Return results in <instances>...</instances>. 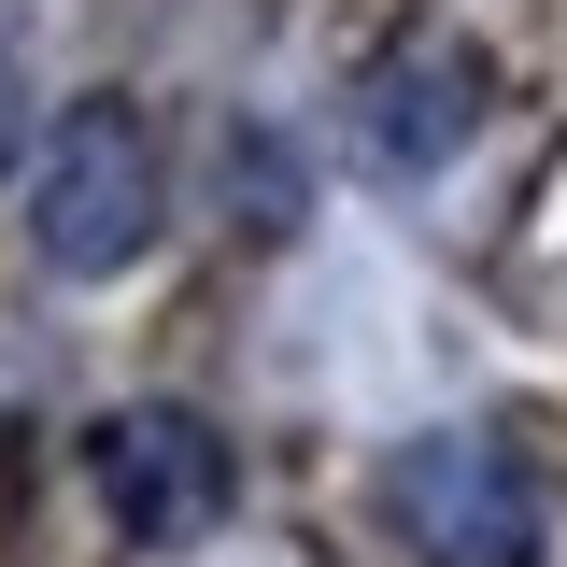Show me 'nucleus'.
<instances>
[{
    "mask_svg": "<svg viewBox=\"0 0 567 567\" xmlns=\"http://www.w3.org/2000/svg\"><path fill=\"white\" fill-rule=\"evenodd\" d=\"M156 241V128L128 100H71L29 156V256L58 284H114Z\"/></svg>",
    "mask_w": 567,
    "mask_h": 567,
    "instance_id": "nucleus-1",
    "label": "nucleus"
},
{
    "mask_svg": "<svg viewBox=\"0 0 567 567\" xmlns=\"http://www.w3.org/2000/svg\"><path fill=\"white\" fill-rule=\"evenodd\" d=\"M383 525H398L425 567H539V539H554L539 483H525L496 440H468V425H425V440L383 454Z\"/></svg>",
    "mask_w": 567,
    "mask_h": 567,
    "instance_id": "nucleus-2",
    "label": "nucleus"
},
{
    "mask_svg": "<svg viewBox=\"0 0 567 567\" xmlns=\"http://www.w3.org/2000/svg\"><path fill=\"white\" fill-rule=\"evenodd\" d=\"M85 468H100V511L128 525V539H213L227 525V440L199 412H114L85 440Z\"/></svg>",
    "mask_w": 567,
    "mask_h": 567,
    "instance_id": "nucleus-3",
    "label": "nucleus"
},
{
    "mask_svg": "<svg viewBox=\"0 0 567 567\" xmlns=\"http://www.w3.org/2000/svg\"><path fill=\"white\" fill-rule=\"evenodd\" d=\"M483 114H496L483 43H398V58L369 71V100H354V142H369V171L425 185V171H454L483 142Z\"/></svg>",
    "mask_w": 567,
    "mask_h": 567,
    "instance_id": "nucleus-4",
    "label": "nucleus"
},
{
    "mask_svg": "<svg viewBox=\"0 0 567 567\" xmlns=\"http://www.w3.org/2000/svg\"><path fill=\"white\" fill-rule=\"evenodd\" d=\"M227 185H241V227H256V241H284V227L312 213V171H298V142H270V128L227 142Z\"/></svg>",
    "mask_w": 567,
    "mask_h": 567,
    "instance_id": "nucleus-5",
    "label": "nucleus"
},
{
    "mask_svg": "<svg viewBox=\"0 0 567 567\" xmlns=\"http://www.w3.org/2000/svg\"><path fill=\"white\" fill-rule=\"evenodd\" d=\"M14 142H29V58H14V29H0V171H14Z\"/></svg>",
    "mask_w": 567,
    "mask_h": 567,
    "instance_id": "nucleus-6",
    "label": "nucleus"
}]
</instances>
